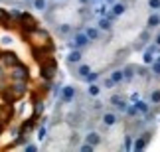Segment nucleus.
I'll list each match as a JSON object with an SVG mask.
<instances>
[{"mask_svg":"<svg viewBox=\"0 0 160 152\" xmlns=\"http://www.w3.org/2000/svg\"><path fill=\"white\" fill-rule=\"evenodd\" d=\"M89 44V38L85 34H75V38H73L71 42V50H77V47H83Z\"/></svg>","mask_w":160,"mask_h":152,"instance_id":"obj_1","label":"nucleus"},{"mask_svg":"<svg viewBox=\"0 0 160 152\" xmlns=\"http://www.w3.org/2000/svg\"><path fill=\"white\" fill-rule=\"evenodd\" d=\"M12 77H14V79H20V81H26V79H28V69L22 67V65H16L14 71H12Z\"/></svg>","mask_w":160,"mask_h":152,"instance_id":"obj_2","label":"nucleus"},{"mask_svg":"<svg viewBox=\"0 0 160 152\" xmlns=\"http://www.w3.org/2000/svg\"><path fill=\"white\" fill-rule=\"evenodd\" d=\"M73 97H75V89L71 87V85H67V87H63V91H61V99H63L65 103H69Z\"/></svg>","mask_w":160,"mask_h":152,"instance_id":"obj_3","label":"nucleus"},{"mask_svg":"<svg viewBox=\"0 0 160 152\" xmlns=\"http://www.w3.org/2000/svg\"><path fill=\"white\" fill-rule=\"evenodd\" d=\"M125 10H127V4H122V2H117V4H113V8H111L113 16H121V14H125Z\"/></svg>","mask_w":160,"mask_h":152,"instance_id":"obj_4","label":"nucleus"},{"mask_svg":"<svg viewBox=\"0 0 160 152\" xmlns=\"http://www.w3.org/2000/svg\"><path fill=\"white\" fill-rule=\"evenodd\" d=\"M152 59H154V46H148V47H146V51H144L142 61L144 63H152Z\"/></svg>","mask_w":160,"mask_h":152,"instance_id":"obj_5","label":"nucleus"},{"mask_svg":"<svg viewBox=\"0 0 160 152\" xmlns=\"http://www.w3.org/2000/svg\"><path fill=\"white\" fill-rule=\"evenodd\" d=\"M85 140H87V144H91V146H97V144L101 142V136L97 135V132H89Z\"/></svg>","mask_w":160,"mask_h":152,"instance_id":"obj_6","label":"nucleus"},{"mask_svg":"<svg viewBox=\"0 0 160 152\" xmlns=\"http://www.w3.org/2000/svg\"><path fill=\"white\" fill-rule=\"evenodd\" d=\"M103 123H105L107 126H113L117 123V115L115 113H105L103 115Z\"/></svg>","mask_w":160,"mask_h":152,"instance_id":"obj_7","label":"nucleus"},{"mask_svg":"<svg viewBox=\"0 0 160 152\" xmlns=\"http://www.w3.org/2000/svg\"><path fill=\"white\" fill-rule=\"evenodd\" d=\"M67 61H69V63H77V61H81V51H79V50H71V53L67 56Z\"/></svg>","mask_w":160,"mask_h":152,"instance_id":"obj_8","label":"nucleus"},{"mask_svg":"<svg viewBox=\"0 0 160 152\" xmlns=\"http://www.w3.org/2000/svg\"><path fill=\"white\" fill-rule=\"evenodd\" d=\"M111 79H113L115 83H121V81H125V73H122V69H115L113 73H111Z\"/></svg>","mask_w":160,"mask_h":152,"instance_id":"obj_9","label":"nucleus"},{"mask_svg":"<svg viewBox=\"0 0 160 152\" xmlns=\"http://www.w3.org/2000/svg\"><path fill=\"white\" fill-rule=\"evenodd\" d=\"M53 71H55V63H50V65H46V67L42 69V75H44L46 79H50L53 75Z\"/></svg>","mask_w":160,"mask_h":152,"instance_id":"obj_10","label":"nucleus"},{"mask_svg":"<svg viewBox=\"0 0 160 152\" xmlns=\"http://www.w3.org/2000/svg\"><path fill=\"white\" fill-rule=\"evenodd\" d=\"M158 24H160V16H158V14H152V16L148 18V22H146V26H148V28H156Z\"/></svg>","mask_w":160,"mask_h":152,"instance_id":"obj_11","label":"nucleus"},{"mask_svg":"<svg viewBox=\"0 0 160 152\" xmlns=\"http://www.w3.org/2000/svg\"><path fill=\"white\" fill-rule=\"evenodd\" d=\"M85 36H87L89 40H97V38H99V30H97V28H87V30H85Z\"/></svg>","mask_w":160,"mask_h":152,"instance_id":"obj_12","label":"nucleus"},{"mask_svg":"<svg viewBox=\"0 0 160 152\" xmlns=\"http://www.w3.org/2000/svg\"><path fill=\"white\" fill-rule=\"evenodd\" d=\"M134 103H137V105H134V107H137V111L138 113H148V103H144V101H134Z\"/></svg>","mask_w":160,"mask_h":152,"instance_id":"obj_13","label":"nucleus"},{"mask_svg":"<svg viewBox=\"0 0 160 152\" xmlns=\"http://www.w3.org/2000/svg\"><path fill=\"white\" fill-rule=\"evenodd\" d=\"M99 91H101V87H99V85H95V83H89V89H87V93H89L91 97H97V95H99Z\"/></svg>","mask_w":160,"mask_h":152,"instance_id":"obj_14","label":"nucleus"},{"mask_svg":"<svg viewBox=\"0 0 160 152\" xmlns=\"http://www.w3.org/2000/svg\"><path fill=\"white\" fill-rule=\"evenodd\" d=\"M146 146V138H138V140H134V152H140V150H142Z\"/></svg>","mask_w":160,"mask_h":152,"instance_id":"obj_15","label":"nucleus"},{"mask_svg":"<svg viewBox=\"0 0 160 152\" xmlns=\"http://www.w3.org/2000/svg\"><path fill=\"white\" fill-rule=\"evenodd\" d=\"M97 26H99V30H111V22H109V18L103 16L101 20H99V24H97Z\"/></svg>","mask_w":160,"mask_h":152,"instance_id":"obj_16","label":"nucleus"},{"mask_svg":"<svg viewBox=\"0 0 160 152\" xmlns=\"http://www.w3.org/2000/svg\"><path fill=\"white\" fill-rule=\"evenodd\" d=\"M150 101H152V105L160 103V91H152V93H150Z\"/></svg>","mask_w":160,"mask_h":152,"instance_id":"obj_17","label":"nucleus"},{"mask_svg":"<svg viewBox=\"0 0 160 152\" xmlns=\"http://www.w3.org/2000/svg\"><path fill=\"white\" fill-rule=\"evenodd\" d=\"M125 113L128 115V117H137V115H138V111H137V107H134V105L127 107V111H125Z\"/></svg>","mask_w":160,"mask_h":152,"instance_id":"obj_18","label":"nucleus"},{"mask_svg":"<svg viewBox=\"0 0 160 152\" xmlns=\"http://www.w3.org/2000/svg\"><path fill=\"white\" fill-rule=\"evenodd\" d=\"M34 8L36 10H44L46 8V0H34Z\"/></svg>","mask_w":160,"mask_h":152,"instance_id":"obj_19","label":"nucleus"},{"mask_svg":"<svg viewBox=\"0 0 160 152\" xmlns=\"http://www.w3.org/2000/svg\"><path fill=\"white\" fill-rule=\"evenodd\" d=\"M97 77H99L97 73H91V71H89V73L85 75V81H87V83H95V81H97Z\"/></svg>","mask_w":160,"mask_h":152,"instance_id":"obj_20","label":"nucleus"},{"mask_svg":"<svg viewBox=\"0 0 160 152\" xmlns=\"http://www.w3.org/2000/svg\"><path fill=\"white\" fill-rule=\"evenodd\" d=\"M89 71H91V67H89V65H81V67H79V71H77V73L81 75V77H85V75L89 73Z\"/></svg>","mask_w":160,"mask_h":152,"instance_id":"obj_21","label":"nucleus"},{"mask_svg":"<svg viewBox=\"0 0 160 152\" xmlns=\"http://www.w3.org/2000/svg\"><path fill=\"white\" fill-rule=\"evenodd\" d=\"M115 107H117V109H119V111H121V113H125V111H127V107H128V103H125V101H122V99H121V101H119V103H117V105H115Z\"/></svg>","mask_w":160,"mask_h":152,"instance_id":"obj_22","label":"nucleus"},{"mask_svg":"<svg viewBox=\"0 0 160 152\" xmlns=\"http://www.w3.org/2000/svg\"><path fill=\"white\" fill-rule=\"evenodd\" d=\"M148 6H150V8H154V10H158L160 8V0H148Z\"/></svg>","mask_w":160,"mask_h":152,"instance_id":"obj_23","label":"nucleus"},{"mask_svg":"<svg viewBox=\"0 0 160 152\" xmlns=\"http://www.w3.org/2000/svg\"><path fill=\"white\" fill-rule=\"evenodd\" d=\"M152 73H154V75H158V77H160V63H158V61H156L154 65H152Z\"/></svg>","mask_w":160,"mask_h":152,"instance_id":"obj_24","label":"nucleus"},{"mask_svg":"<svg viewBox=\"0 0 160 152\" xmlns=\"http://www.w3.org/2000/svg\"><path fill=\"white\" fill-rule=\"evenodd\" d=\"M107 10H109V8H107V4H103V6H99V8H97V12H99L101 16H105V14H107Z\"/></svg>","mask_w":160,"mask_h":152,"instance_id":"obj_25","label":"nucleus"},{"mask_svg":"<svg viewBox=\"0 0 160 152\" xmlns=\"http://www.w3.org/2000/svg\"><path fill=\"white\" fill-rule=\"evenodd\" d=\"M79 150H81V152H93V146H91V144H83Z\"/></svg>","mask_w":160,"mask_h":152,"instance_id":"obj_26","label":"nucleus"},{"mask_svg":"<svg viewBox=\"0 0 160 152\" xmlns=\"http://www.w3.org/2000/svg\"><path fill=\"white\" fill-rule=\"evenodd\" d=\"M38 138H40V140H42V138H46V129H44V126L38 130Z\"/></svg>","mask_w":160,"mask_h":152,"instance_id":"obj_27","label":"nucleus"},{"mask_svg":"<svg viewBox=\"0 0 160 152\" xmlns=\"http://www.w3.org/2000/svg\"><path fill=\"white\" fill-rule=\"evenodd\" d=\"M119 101H121V97H119V95H113V97H111V103H113V105H117Z\"/></svg>","mask_w":160,"mask_h":152,"instance_id":"obj_28","label":"nucleus"},{"mask_svg":"<svg viewBox=\"0 0 160 152\" xmlns=\"http://www.w3.org/2000/svg\"><path fill=\"white\" fill-rule=\"evenodd\" d=\"M113 85H115V81H113V79H105V87H113Z\"/></svg>","mask_w":160,"mask_h":152,"instance_id":"obj_29","label":"nucleus"},{"mask_svg":"<svg viewBox=\"0 0 160 152\" xmlns=\"http://www.w3.org/2000/svg\"><path fill=\"white\" fill-rule=\"evenodd\" d=\"M26 150H28V152H34V150H36V146H34V144H28Z\"/></svg>","mask_w":160,"mask_h":152,"instance_id":"obj_30","label":"nucleus"},{"mask_svg":"<svg viewBox=\"0 0 160 152\" xmlns=\"http://www.w3.org/2000/svg\"><path fill=\"white\" fill-rule=\"evenodd\" d=\"M156 46H160V34L156 36Z\"/></svg>","mask_w":160,"mask_h":152,"instance_id":"obj_31","label":"nucleus"},{"mask_svg":"<svg viewBox=\"0 0 160 152\" xmlns=\"http://www.w3.org/2000/svg\"><path fill=\"white\" fill-rule=\"evenodd\" d=\"M79 2H83V4H87V2H89V0H79Z\"/></svg>","mask_w":160,"mask_h":152,"instance_id":"obj_32","label":"nucleus"},{"mask_svg":"<svg viewBox=\"0 0 160 152\" xmlns=\"http://www.w3.org/2000/svg\"><path fill=\"white\" fill-rule=\"evenodd\" d=\"M0 16H4V12H0Z\"/></svg>","mask_w":160,"mask_h":152,"instance_id":"obj_33","label":"nucleus"},{"mask_svg":"<svg viewBox=\"0 0 160 152\" xmlns=\"http://www.w3.org/2000/svg\"><path fill=\"white\" fill-rule=\"evenodd\" d=\"M0 75H2V69H0Z\"/></svg>","mask_w":160,"mask_h":152,"instance_id":"obj_34","label":"nucleus"},{"mask_svg":"<svg viewBox=\"0 0 160 152\" xmlns=\"http://www.w3.org/2000/svg\"><path fill=\"white\" fill-rule=\"evenodd\" d=\"M158 63H160V57H158Z\"/></svg>","mask_w":160,"mask_h":152,"instance_id":"obj_35","label":"nucleus"}]
</instances>
